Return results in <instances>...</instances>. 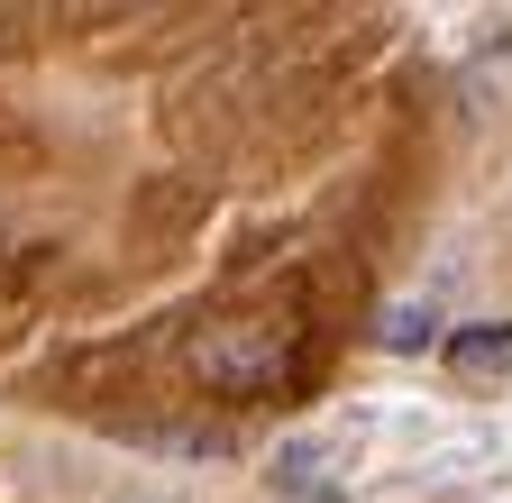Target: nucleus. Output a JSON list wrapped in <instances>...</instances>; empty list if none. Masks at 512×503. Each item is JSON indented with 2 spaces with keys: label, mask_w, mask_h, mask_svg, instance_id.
I'll return each mask as SVG.
<instances>
[{
  "label": "nucleus",
  "mask_w": 512,
  "mask_h": 503,
  "mask_svg": "<svg viewBox=\"0 0 512 503\" xmlns=\"http://www.w3.org/2000/svg\"><path fill=\"white\" fill-rule=\"evenodd\" d=\"M275 366H284L275 330H202V339H192V375L220 385V394H266Z\"/></svg>",
  "instance_id": "f257e3e1"
},
{
  "label": "nucleus",
  "mask_w": 512,
  "mask_h": 503,
  "mask_svg": "<svg viewBox=\"0 0 512 503\" xmlns=\"http://www.w3.org/2000/svg\"><path fill=\"white\" fill-rule=\"evenodd\" d=\"M439 348H448V366H458V375H476V385L512 375V321H476V330H448Z\"/></svg>",
  "instance_id": "f03ea898"
},
{
  "label": "nucleus",
  "mask_w": 512,
  "mask_h": 503,
  "mask_svg": "<svg viewBox=\"0 0 512 503\" xmlns=\"http://www.w3.org/2000/svg\"><path fill=\"white\" fill-rule=\"evenodd\" d=\"M375 339L394 348V357L430 348V339H439V330H430V302H394V311H384V321H375Z\"/></svg>",
  "instance_id": "7ed1b4c3"
},
{
  "label": "nucleus",
  "mask_w": 512,
  "mask_h": 503,
  "mask_svg": "<svg viewBox=\"0 0 512 503\" xmlns=\"http://www.w3.org/2000/svg\"><path fill=\"white\" fill-rule=\"evenodd\" d=\"M467 55H512V10L476 19V28H467Z\"/></svg>",
  "instance_id": "20e7f679"
}]
</instances>
